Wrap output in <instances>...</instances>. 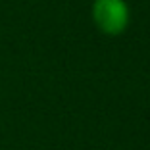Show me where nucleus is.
Returning a JSON list of instances; mask_svg holds the SVG:
<instances>
[{
	"label": "nucleus",
	"mask_w": 150,
	"mask_h": 150,
	"mask_svg": "<svg viewBox=\"0 0 150 150\" xmlns=\"http://www.w3.org/2000/svg\"><path fill=\"white\" fill-rule=\"evenodd\" d=\"M91 18L102 35L119 37L131 23V8L127 0H93Z\"/></svg>",
	"instance_id": "obj_1"
}]
</instances>
